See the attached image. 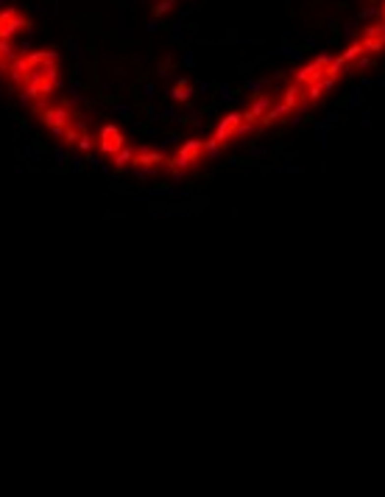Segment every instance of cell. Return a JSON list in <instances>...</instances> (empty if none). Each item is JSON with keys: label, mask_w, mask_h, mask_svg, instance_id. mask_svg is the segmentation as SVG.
Listing matches in <instances>:
<instances>
[{"label": "cell", "mask_w": 385, "mask_h": 497, "mask_svg": "<svg viewBox=\"0 0 385 497\" xmlns=\"http://www.w3.org/2000/svg\"><path fill=\"white\" fill-rule=\"evenodd\" d=\"M329 62H332L329 56H318L316 62H310L304 70H299V73H296V81H299V84H316V81H321V73L326 70V64H329Z\"/></svg>", "instance_id": "cell-1"}, {"label": "cell", "mask_w": 385, "mask_h": 497, "mask_svg": "<svg viewBox=\"0 0 385 497\" xmlns=\"http://www.w3.org/2000/svg\"><path fill=\"white\" fill-rule=\"evenodd\" d=\"M120 146H123V137H120L118 126H103V129H101V148H103V151L112 154V151H118Z\"/></svg>", "instance_id": "cell-2"}, {"label": "cell", "mask_w": 385, "mask_h": 497, "mask_svg": "<svg viewBox=\"0 0 385 497\" xmlns=\"http://www.w3.org/2000/svg\"><path fill=\"white\" fill-rule=\"evenodd\" d=\"M201 148H204V143H201V140H190V143H184V146H181V151H179V159H176V165H179V168H184V165L196 162L198 154H201Z\"/></svg>", "instance_id": "cell-3"}, {"label": "cell", "mask_w": 385, "mask_h": 497, "mask_svg": "<svg viewBox=\"0 0 385 497\" xmlns=\"http://www.w3.org/2000/svg\"><path fill=\"white\" fill-rule=\"evenodd\" d=\"M240 123H243V115L240 112H232L226 120H221V126H218V131H215V143H221V140H229L232 137V131L237 129Z\"/></svg>", "instance_id": "cell-4"}, {"label": "cell", "mask_w": 385, "mask_h": 497, "mask_svg": "<svg viewBox=\"0 0 385 497\" xmlns=\"http://www.w3.org/2000/svg\"><path fill=\"white\" fill-rule=\"evenodd\" d=\"M42 120L51 126L53 131H61V129H64V123H67V112H64V109H45L42 112Z\"/></svg>", "instance_id": "cell-5"}, {"label": "cell", "mask_w": 385, "mask_h": 497, "mask_svg": "<svg viewBox=\"0 0 385 497\" xmlns=\"http://www.w3.org/2000/svg\"><path fill=\"white\" fill-rule=\"evenodd\" d=\"M53 90V73L51 76H34L31 84H28V93L31 95H48Z\"/></svg>", "instance_id": "cell-6"}, {"label": "cell", "mask_w": 385, "mask_h": 497, "mask_svg": "<svg viewBox=\"0 0 385 497\" xmlns=\"http://www.w3.org/2000/svg\"><path fill=\"white\" fill-rule=\"evenodd\" d=\"M268 103H271V101H268V98H263V101H257L254 106H251V109H248L246 115H243V120H257V118H260V115H263V112L268 109Z\"/></svg>", "instance_id": "cell-7"}, {"label": "cell", "mask_w": 385, "mask_h": 497, "mask_svg": "<svg viewBox=\"0 0 385 497\" xmlns=\"http://www.w3.org/2000/svg\"><path fill=\"white\" fill-rule=\"evenodd\" d=\"M137 162L143 165V168H148V165H162V162H168L162 154H148V151H143V154L137 156Z\"/></svg>", "instance_id": "cell-8"}, {"label": "cell", "mask_w": 385, "mask_h": 497, "mask_svg": "<svg viewBox=\"0 0 385 497\" xmlns=\"http://www.w3.org/2000/svg\"><path fill=\"white\" fill-rule=\"evenodd\" d=\"M187 95H190V93H187V84H184V81H181V84L173 90V98H176V101H184Z\"/></svg>", "instance_id": "cell-9"}, {"label": "cell", "mask_w": 385, "mask_h": 497, "mask_svg": "<svg viewBox=\"0 0 385 497\" xmlns=\"http://www.w3.org/2000/svg\"><path fill=\"white\" fill-rule=\"evenodd\" d=\"M131 159H134V151H128V148H126V151H120V156H118V165H123V162H131Z\"/></svg>", "instance_id": "cell-10"}]
</instances>
